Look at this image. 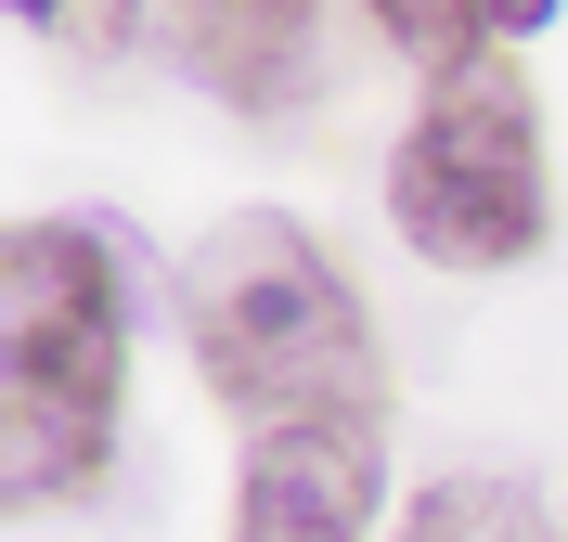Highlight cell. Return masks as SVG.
<instances>
[{"instance_id": "obj_6", "label": "cell", "mask_w": 568, "mask_h": 542, "mask_svg": "<svg viewBox=\"0 0 568 542\" xmlns=\"http://www.w3.org/2000/svg\"><path fill=\"white\" fill-rule=\"evenodd\" d=\"M400 542H568L556 517H542V491L530 478H426L414 491V517H400Z\"/></svg>"}, {"instance_id": "obj_9", "label": "cell", "mask_w": 568, "mask_h": 542, "mask_svg": "<svg viewBox=\"0 0 568 542\" xmlns=\"http://www.w3.org/2000/svg\"><path fill=\"white\" fill-rule=\"evenodd\" d=\"M491 27H504V39H530V27H556V0H491Z\"/></svg>"}, {"instance_id": "obj_7", "label": "cell", "mask_w": 568, "mask_h": 542, "mask_svg": "<svg viewBox=\"0 0 568 542\" xmlns=\"http://www.w3.org/2000/svg\"><path fill=\"white\" fill-rule=\"evenodd\" d=\"M362 27L388 39L400 65H426V91H439V78H465L491 52V0H362Z\"/></svg>"}, {"instance_id": "obj_8", "label": "cell", "mask_w": 568, "mask_h": 542, "mask_svg": "<svg viewBox=\"0 0 568 542\" xmlns=\"http://www.w3.org/2000/svg\"><path fill=\"white\" fill-rule=\"evenodd\" d=\"M13 13H27V39H52L65 65H116L142 39V0H13Z\"/></svg>"}, {"instance_id": "obj_2", "label": "cell", "mask_w": 568, "mask_h": 542, "mask_svg": "<svg viewBox=\"0 0 568 542\" xmlns=\"http://www.w3.org/2000/svg\"><path fill=\"white\" fill-rule=\"evenodd\" d=\"M130 413V272L91 219H13L0 233V491L65 504L116 466Z\"/></svg>"}, {"instance_id": "obj_5", "label": "cell", "mask_w": 568, "mask_h": 542, "mask_svg": "<svg viewBox=\"0 0 568 542\" xmlns=\"http://www.w3.org/2000/svg\"><path fill=\"white\" fill-rule=\"evenodd\" d=\"M181 27V65L207 78L220 104L284 116L311 91V39H323V0H169Z\"/></svg>"}, {"instance_id": "obj_3", "label": "cell", "mask_w": 568, "mask_h": 542, "mask_svg": "<svg viewBox=\"0 0 568 542\" xmlns=\"http://www.w3.org/2000/svg\"><path fill=\"white\" fill-rule=\"evenodd\" d=\"M388 219L426 272H517L556 233V168H542V104L530 78L478 52L465 78H439L388 155Z\"/></svg>"}, {"instance_id": "obj_1", "label": "cell", "mask_w": 568, "mask_h": 542, "mask_svg": "<svg viewBox=\"0 0 568 542\" xmlns=\"http://www.w3.org/2000/svg\"><path fill=\"white\" fill-rule=\"evenodd\" d=\"M181 349H194L207 400H233L246 427H375L388 413V361H375V324H362L349 272L284 207H233L194 233V258H181Z\"/></svg>"}, {"instance_id": "obj_4", "label": "cell", "mask_w": 568, "mask_h": 542, "mask_svg": "<svg viewBox=\"0 0 568 542\" xmlns=\"http://www.w3.org/2000/svg\"><path fill=\"white\" fill-rule=\"evenodd\" d=\"M375 504H388L375 427H246L233 542H375Z\"/></svg>"}]
</instances>
